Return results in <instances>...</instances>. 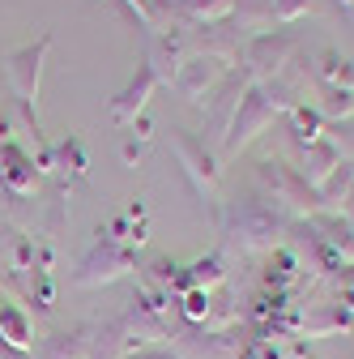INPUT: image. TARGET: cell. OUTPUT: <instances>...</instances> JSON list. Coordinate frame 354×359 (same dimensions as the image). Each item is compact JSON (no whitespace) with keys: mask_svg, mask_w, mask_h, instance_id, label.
Segmentation results:
<instances>
[{"mask_svg":"<svg viewBox=\"0 0 354 359\" xmlns=\"http://www.w3.org/2000/svg\"><path fill=\"white\" fill-rule=\"evenodd\" d=\"M48 48H52V39L43 34L38 43H30V48L13 52V56L5 60L9 86L17 90V99H22L26 107H34V99H38V73H43V56H48Z\"/></svg>","mask_w":354,"mask_h":359,"instance_id":"6da1fadb","label":"cell"},{"mask_svg":"<svg viewBox=\"0 0 354 359\" xmlns=\"http://www.w3.org/2000/svg\"><path fill=\"white\" fill-rule=\"evenodd\" d=\"M0 338H5L13 351H26L34 346V330H30V317L17 308V304H5L0 308Z\"/></svg>","mask_w":354,"mask_h":359,"instance_id":"7a4b0ae2","label":"cell"}]
</instances>
